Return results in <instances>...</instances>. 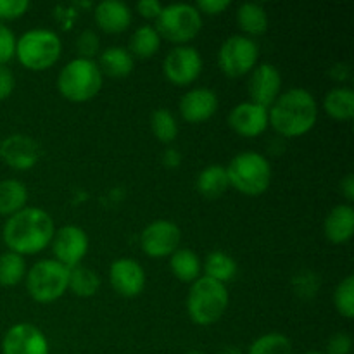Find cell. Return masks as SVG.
Segmentation results:
<instances>
[{
    "label": "cell",
    "instance_id": "6da1fadb",
    "mask_svg": "<svg viewBox=\"0 0 354 354\" xmlns=\"http://www.w3.org/2000/svg\"><path fill=\"white\" fill-rule=\"evenodd\" d=\"M54 234V220L47 211L41 207H23L7 218L0 235L9 251L30 256L47 249Z\"/></svg>",
    "mask_w": 354,
    "mask_h": 354
},
{
    "label": "cell",
    "instance_id": "7a4b0ae2",
    "mask_svg": "<svg viewBox=\"0 0 354 354\" xmlns=\"http://www.w3.org/2000/svg\"><path fill=\"white\" fill-rule=\"evenodd\" d=\"M268 118L273 130L282 137H301L317 123L318 104L306 88H289L270 106Z\"/></svg>",
    "mask_w": 354,
    "mask_h": 354
},
{
    "label": "cell",
    "instance_id": "3957f363",
    "mask_svg": "<svg viewBox=\"0 0 354 354\" xmlns=\"http://www.w3.org/2000/svg\"><path fill=\"white\" fill-rule=\"evenodd\" d=\"M230 303V294L227 286L209 277H199L196 282L190 283L187 294V311L194 324L213 325L220 320L227 311Z\"/></svg>",
    "mask_w": 354,
    "mask_h": 354
},
{
    "label": "cell",
    "instance_id": "277c9868",
    "mask_svg": "<svg viewBox=\"0 0 354 354\" xmlns=\"http://www.w3.org/2000/svg\"><path fill=\"white\" fill-rule=\"evenodd\" d=\"M225 169L228 183L244 196L258 197L272 185V165L265 156L256 151L239 152Z\"/></svg>",
    "mask_w": 354,
    "mask_h": 354
},
{
    "label": "cell",
    "instance_id": "5b68a950",
    "mask_svg": "<svg viewBox=\"0 0 354 354\" xmlns=\"http://www.w3.org/2000/svg\"><path fill=\"white\" fill-rule=\"evenodd\" d=\"M104 75L93 59L75 57L59 71L57 90L66 100L86 102L102 88Z\"/></svg>",
    "mask_w": 354,
    "mask_h": 354
},
{
    "label": "cell",
    "instance_id": "8992f818",
    "mask_svg": "<svg viewBox=\"0 0 354 354\" xmlns=\"http://www.w3.org/2000/svg\"><path fill=\"white\" fill-rule=\"evenodd\" d=\"M62 41L55 31L48 28H33L16 40V57L31 71H44L59 61Z\"/></svg>",
    "mask_w": 354,
    "mask_h": 354
},
{
    "label": "cell",
    "instance_id": "52a82bcc",
    "mask_svg": "<svg viewBox=\"0 0 354 354\" xmlns=\"http://www.w3.org/2000/svg\"><path fill=\"white\" fill-rule=\"evenodd\" d=\"M154 28L161 38L176 45H187V41L194 40L203 30V14L192 3H169L162 6Z\"/></svg>",
    "mask_w": 354,
    "mask_h": 354
},
{
    "label": "cell",
    "instance_id": "ba28073f",
    "mask_svg": "<svg viewBox=\"0 0 354 354\" xmlns=\"http://www.w3.org/2000/svg\"><path fill=\"white\" fill-rule=\"evenodd\" d=\"M69 268L55 259H40L24 277L26 290L37 303L57 301L68 290Z\"/></svg>",
    "mask_w": 354,
    "mask_h": 354
},
{
    "label": "cell",
    "instance_id": "9c48e42d",
    "mask_svg": "<svg viewBox=\"0 0 354 354\" xmlns=\"http://www.w3.org/2000/svg\"><path fill=\"white\" fill-rule=\"evenodd\" d=\"M259 47L251 37L232 35L221 44L218 52L220 69L230 78H241L258 66Z\"/></svg>",
    "mask_w": 354,
    "mask_h": 354
},
{
    "label": "cell",
    "instance_id": "30bf717a",
    "mask_svg": "<svg viewBox=\"0 0 354 354\" xmlns=\"http://www.w3.org/2000/svg\"><path fill=\"white\" fill-rule=\"evenodd\" d=\"M165 76L176 86H187L196 82L203 71V57L192 45H176L165 57Z\"/></svg>",
    "mask_w": 354,
    "mask_h": 354
},
{
    "label": "cell",
    "instance_id": "8fae6325",
    "mask_svg": "<svg viewBox=\"0 0 354 354\" xmlns=\"http://www.w3.org/2000/svg\"><path fill=\"white\" fill-rule=\"evenodd\" d=\"M88 244L86 232L76 225H64V227L57 228L50 242L55 261L69 270L80 266L82 259L88 252Z\"/></svg>",
    "mask_w": 354,
    "mask_h": 354
},
{
    "label": "cell",
    "instance_id": "7c38bea8",
    "mask_svg": "<svg viewBox=\"0 0 354 354\" xmlns=\"http://www.w3.org/2000/svg\"><path fill=\"white\" fill-rule=\"evenodd\" d=\"M182 232L173 221L154 220L142 230L140 248L151 258L171 256L178 249Z\"/></svg>",
    "mask_w": 354,
    "mask_h": 354
},
{
    "label": "cell",
    "instance_id": "4fadbf2b",
    "mask_svg": "<svg viewBox=\"0 0 354 354\" xmlns=\"http://www.w3.org/2000/svg\"><path fill=\"white\" fill-rule=\"evenodd\" d=\"M41 158V147L33 137L12 133L0 142V159L7 166L19 171L31 169Z\"/></svg>",
    "mask_w": 354,
    "mask_h": 354
},
{
    "label": "cell",
    "instance_id": "5bb4252c",
    "mask_svg": "<svg viewBox=\"0 0 354 354\" xmlns=\"http://www.w3.org/2000/svg\"><path fill=\"white\" fill-rule=\"evenodd\" d=\"M2 354H50V346L37 325L16 324L3 335Z\"/></svg>",
    "mask_w": 354,
    "mask_h": 354
},
{
    "label": "cell",
    "instance_id": "9a60e30c",
    "mask_svg": "<svg viewBox=\"0 0 354 354\" xmlns=\"http://www.w3.org/2000/svg\"><path fill=\"white\" fill-rule=\"evenodd\" d=\"M282 90V75L270 62L258 64L249 76V95L251 102L270 109Z\"/></svg>",
    "mask_w": 354,
    "mask_h": 354
},
{
    "label": "cell",
    "instance_id": "2e32d148",
    "mask_svg": "<svg viewBox=\"0 0 354 354\" xmlns=\"http://www.w3.org/2000/svg\"><path fill=\"white\" fill-rule=\"evenodd\" d=\"M109 282L118 294L124 297H135L145 289V270L137 259L120 258L113 261L109 268Z\"/></svg>",
    "mask_w": 354,
    "mask_h": 354
},
{
    "label": "cell",
    "instance_id": "e0dca14e",
    "mask_svg": "<svg viewBox=\"0 0 354 354\" xmlns=\"http://www.w3.org/2000/svg\"><path fill=\"white\" fill-rule=\"evenodd\" d=\"M228 124L235 133L242 137H258L270 127L268 109L251 100L241 102L228 114Z\"/></svg>",
    "mask_w": 354,
    "mask_h": 354
},
{
    "label": "cell",
    "instance_id": "ac0fdd59",
    "mask_svg": "<svg viewBox=\"0 0 354 354\" xmlns=\"http://www.w3.org/2000/svg\"><path fill=\"white\" fill-rule=\"evenodd\" d=\"M218 106L220 102L214 90L207 86H197L189 90L180 99V114L189 123H203L216 113Z\"/></svg>",
    "mask_w": 354,
    "mask_h": 354
},
{
    "label": "cell",
    "instance_id": "d6986e66",
    "mask_svg": "<svg viewBox=\"0 0 354 354\" xmlns=\"http://www.w3.org/2000/svg\"><path fill=\"white\" fill-rule=\"evenodd\" d=\"M93 17L106 33H123L131 23V9L121 0H102L95 6Z\"/></svg>",
    "mask_w": 354,
    "mask_h": 354
},
{
    "label": "cell",
    "instance_id": "ffe728a7",
    "mask_svg": "<svg viewBox=\"0 0 354 354\" xmlns=\"http://www.w3.org/2000/svg\"><path fill=\"white\" fill-rule=\"evenodd\" d=\"M325 237L334 244H344L353 237L354 207L351 204H339L332 207L324 221Z\"/></svg>",
    "mask_w": 354,
    "mask_h": 354
},
{
    "label": "cell",
    "instance_id": "44dd1931",
    "mask_svg": "<svg viewBox=\"0 0 354 354\" xmlns=\"http://www.w3.org/2000/svg\"><path fill=\"white\" fill-rule=\"evenodd\" d=\"M97 64H99L102 75L106 73L107 76H113V78H124L133 71L135 59L128 48L113 45L100 52Z\"/></svg>",
    "mask_w": 354,
    "mask_h": 354
},
{
    "label": "cell",
    "instance_id": "7402d4cb",
    "mask_svg": "<svg viewBox=\"0 0 354 354\" xmlns=\"http://www.w3.org/2000/svg\"><path fill=\"white\" fill-rule=\"evenodd\" d=\"M196 187L201 196L207 197V199H218V197L223 196L230 187L225 166L209 165L201 169L196 180Z\"/></svg>",
    "mask_w": 354,
    "mask_h": 354
},
{
    "label": "cell",
    "instance_id": "603a6c76",
    "mask_svg": "<svg viewBox=\"0 0 354 354\" xmlns=\"http://www.w3.org/2000/svg\"><path fill=\"white\" fill-rule=\"evenodd\" d=\"M169 268H171L173 275L180 280V282L192 283L196 282L203 272V261L199 256L192 251V249H176L171 256H169Z\"/></svg>",
    "mask_w": 354,
    "mask_h": 354
},
{
    "label": "cell",
    "instance_id": "cb8c5ba5",
    "mask_svg": "<svg viewBox=\"0 0 354 354\" xmlns=\"http://www.w3.org/2000/svg\"><path fill=\"white\" fill-rule=\"evenodd\" d=\"M324 107L334 120L349 121L354 116V90L346 85L334 86L325 95Z\"/></svg>",
    "mask_w": 354,
    "mask_h": 354
},
{
    "label": "cell",
    "instance_id": "d4e9b609",
    "mask_svg": "<svg viewBox=\"0 0 354 354\" xmlns=\"http://www.w3.org/2000/svg\"><path fill=\"white\" fill-rule=\"evenodd\" d=\"M28 189L23 182L16 178H7L0 182V214L12 216L17 211L26 207Z\"/></svg>",
    "mask_w": 354,
    "mask_h": 354
},
{
    "label": "cell",
    "instance_id": "484cf974",
    "mask_svg": "<svg viewBox=\"0 0 354 354\" xmlns=\"http://www.w3.org/2000/svg\"><path fill=\"white\" fill-rule=\"evenodd\" d=\"M237 23L244 33L248 35H263L268 30V12L261 3L245 2L241 3L237 9ZM245 35V37H248Z\"/></svg>",
    "mask_w": 354,
    "mask_h": 354
},
{
    "label": "cell",
    "instance_id": "4316f807",
    "mask_svg": "<svg viewBox=\"0 0 354 354\" xmlns=\"http://www.w3.org/2000/svg\"><path fill=\"white\" fill-rule=\"evenodd\" d=\"M204 277L216 280V282L227 283L237 275V261L230 254L223 251H213L206 256L203 263Z\"/></svg>",
    "mask_w": 354,
    "mask_h": 354
},
{
    "label": "cell",
    "instance_id": "83f0119b",
    "mask_svg": "<svg viewBox=\"0 0 354 354\" xmlns=\"http://www.w3.org/2000/svg\"><path fill=\"white\" fill-rule=\"evenodd\" d=\"M161 47V37H159L158 30L149 24H142L133 31L130 38V54L138 59H149L156 54Z\"/></svg>",
    "mask_w": 354,
    "mask_h": 354
},
{
    "label": "cell",
    "instance_id": "f1b7e54d",
    "mask_svg": "<svg viewBox=\"0 0 354 354\" xmlns=\"http://www.w3.org/2000/svg\"><path fill=\"white\" fill-rule=\"evenodd\" d=\"M68 289L78 297H92L100 289V277L95 270L75 266L69 270Z\"/></svg>",
    "mask_w": 354,
    "mask_h": 354
},
{
    "label": "cell",
    "instance_id": "f546056e",
    "mask_svg": "<svg viewBox=\"0 0 354 354\" xmlns=\"http://www.w3.org/2000/svg\"><path fill=\"white\" fill-rule=\"evenodd\" d=\"M26 277V261L17 252L6 251L0 254V286L14 287Z\"/></svg>",
    "mask_w": 354,
    "mask_h": 354
},
{
    "label": "cell",
    "instance_id": "4dcf8cb0",
    "mask_svg": "<svg viewBox=\"0 0 354 354\" xmlns=\"http://www.w3.org/2000/svg\"><path fill=\"white\" fill-rule=\"evenodd\" d=\"M151 128L156 138L162 142V144H171L178 137V123H176L175 114L169 109H166V107L156 109L152 113Z\"/></svg>",
    "mask_w": 354,
    "mask_h": 354
},
{
    "label": "cell",
    "instance_id": "1f68e13d",
    "mask_svg": "<svg viewBox=\"0 0 354 354\" xmlns=\"http://www.w3.org/2000/svg\"><path fill=\"white\" fill-rule=\"evenodd\" d=\"M245 354H292V342L280 332H270L256 339Z\"/></svg>",
    "mask_w": 354,
    "mask_h": 354
},
{
    "label": "cell",
    "instance_id": "d6a6232c",
    "mask_svg": "<svg viewBox=\"0 0 354 354\" xmlns=\"http://www.w3.org/2000/svg\"><path fill=\"white\" fill-rule=\"evenodd\" d=\"M334 304L335 310L344 318L354 317V277L348 275L344 280H341L334 292Z\"/></svg>",
    "mask_w": 354,
    "mask_h": 354
},
{
    "label": "cell",
    "instance_id": "836d02e7",
    "mask_svg": "<svg viewBox=\"0 0 354 354\" xmlns=\"http://www.w3.org/2000/svg\"><path fill=\"white\" fill-rule=\"evenodd\" d=\"M76 50H78V57L92 59L93 55L99 54L100 48V38L93 30H85L76 37Z\"/></svg>",
    "mask_w": 354,
    "mask_h": 354
},
{
    "label": "cell",
    "instance_id": "e575fe53",
    "mask_svg": "<svg viewBox=\"0 0 354 354\" xmlns=\"http://www.w3.org/2000/svg\"><path fill=\"white\" fill-rule=\"evenodd\" d=\"M16 35L7 24L0 23V66H7V62L16 55Z\"/></svg>",
    "mask_w": 354,
    "mask_h": 354
},
{
    "label": "cell",
    "instance_id": "d590c367",
    "mask_svg": "<svg viewBox=\"0 0 354 354\" xmlns=\"http://www.w3.org/2000/svg\"><path fill=\"white\" fill-rule=\"evenodd\" d=\"M30 0H0V23L12 21L26 14Z\"/></svg>",
    "mask_w": 354,
    "mask_h": 354
},
{
    "label": "cell",
    "instance_id": "8d00e7d4",
    "mask_svg": "<svg viewBox=\"0 0 354 354\" xmlns=\"http://www.w3.org/2000/svg\"><path fill=\"white\" fill-rule=\"evenodd\" d=\"M353 349L351 335L346 332H337L332 335L327 342V353L325 354H349Z\"/></svg>",
    "mask_w": 354,
    "mask_h": 354
},
{
    "label": "cell",
    "instance_id": "74e56055",
    "mask_svg": "<svg viewBox=\"0 0 354 354\" xmlns=\"http://www.w3.org/2000/svg\"><path fill=\"white\" fill-rule=\"evenodd\" d=\"M16 88V76L9 66H0V100H6L12 95Z\"/></svg>",
    "mask_w": 354,
    "mask_h": 354
},
{
    "label": "cell",
    "instance_id": "f35d334b",
    "mask_svg": "<svg viewBox=\"0 0 354 354\" xmlns=\"http://www.w3.org/2000/svg\"><path fill=\"white\" fill-rule=\"evenodd\" d=\"M230 6V0H199L196 3L197 10L201 14H209V16H214V14L223 12L225 9H228Z\"/></svg>",
    "mask_w": 354,
    "mask_h": 354
},
{
    "label": "cell",
    "instance_id": "ab89813d",
    "mask_svg": "<svg viewBox=\"0 0 354 354\" xmlns=\"http://www.w3.org/2000/svg\"><path fill=\"white\" fill-rule=\"evenodd\" d=\"M137 10L140 12L142 17H147V19H156V17L161 14L162 3L159 0H140L137 3Z\"/></svg>",
    "mask_w": 354,
    "mask_h": 354
},
{
    "label": "cell",
    "instance_id": "60d3db41",
    "mask_svg": "<svg viewBox=\"0 0 354 354\" xmlns=\"http://www.w3.org/2000/svg\"><path fill=\"white\" fill-rule=\"evenodd\" d=\"M162 165L169 169H175L182 165V152L175 147H168L162 152Z\"/></svg>",
    "mask_w": 354,
    "mask_h": 354
},
{
    "label": "cell",
    "instance_id": "b9f144b4",
    "mask_svg": "<svg viewBox=\"0 0 354 354\" xmlns=\"http://www.w3.org/2000/svg\"><path fill=\"white\" fill-rule=\"evenodd\" d=\"M341 190H342V194H344L346 199H348L349 203H353L354 201V175L353 173H348V175L341 180Z\"/></svg>",
    "mask_w": 354,
    "mask_h": 354
},
{
    "label": "cell",
    "instance_id": "7bdbcfd3",
    "mask_svg": "<svg viewBox=\"0 0 354 354\" xmlns=\"http://www.w3.org/2000/svg\"><path fill=\"white\" fill-rule=\"evenodd\" d=\"M330 75L334 76L335 80H341V82H344V80L349 76V68L346 64H337L330 69Z\"/></svg>",
    "mask_w": 354,
    "mask_h": 354
},
{
    "label": "cell",
    "instance_id": "ee69618b",
    "mask_svg": "<svg viewBox=\"0 0 354 354\" xmlns=\"http://www.w3.org/2000/svg\"><path fill=\"white\" fill-rule=\"evenodd\" d=\"M218 354H244V353H242L239 348H235V346H225V348L220 349V353Z\"/></svg>",
    "mask_w": 354,
    "mask_h": 354
},
{
    "label": "cell",
    "instance_id": "f6af8a7d",
    "mask_svg": "<svg viewBox=\"0 0 354 354\" xmlns=\"http://www.w3.org/2000/svg\"><path fill=\"white\" fill-rule=\"evenodd\" d=\"M185 354H206V353H203V351H189V353H185Z\"/></svg>",
    "mask_w": 354,
    "mask_h": 354
},
{
    "label": "cell",
    "instance_id": "bcb514c9",
    "mask_svg": "<svg viewBox=\"0 0 354 354\" xmlns=\"http://www.w3.org/2000/svg\"><path fill=\"white\" fill-rule=\"evenodd\" d=\"M304 354H325V353H322V351H308V353H304Z\"/></svg>",
    "mask_w": 354,
    "mask_h": 354
}]
</instances>
